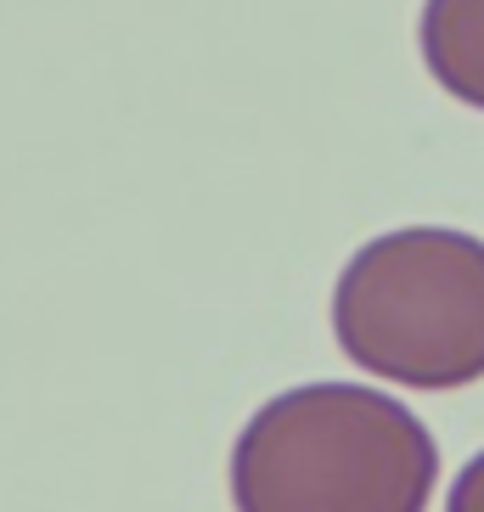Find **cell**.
Here are the masks:
<instances>
[{
	"label": "cell",
	"mask_w": 484,
	"mask_h": 512,
	"mask_svg": "<svg viewBox=\"0 0 484 512\" xmlns=\"http://www.w3.org/2000/svg\"><path fill=\"white\" fill-rule=\"evenodd\" d=\"M439 445L423 417L361 383L265 400L231 451L237 512H428Z\"/></svg>",
	"instance_id": "6da1fadb"
},
{
	"label": "cell",
	"mask_w": 484,
	"mask_h": 512,
	"mask_svg": "<svg viewBox=\"0 0 484 512\" xmlns=\"http://www.w3.org/2000/svg\"><path fill=\"white\" fill-rule=\"evenodd\" d=\"M417 40L439 91L484 113V0H428Z\"/></svg>",
	"instance_id": "3957f363"
},
{
	"label": "cell",
	"mask_w": 484,
	"mask_h": 512,
	"mask_svg": "<svg viewBox=\"0 0 484 512\" xmlns=\"http://www.w3.org/2000/svg\"><path fill=\"white\" fill-rule=\"evenodd\" d=\"M445 512H484V451L456 473L451 496H445Z\"/></svg>",
	"instance_id": "277c9868"
},
{
	"label": "cell",
	"mask_w": 484,
	"mask_h": 512,
	"mask_svg": "<svg viewBox=\"0 0 484 512\" xmlns=\"http://www.w3.org/2000/svg\"><path fill=\"white\" fill-rule=\"evenodd\" d=\"M338 349L361 372L423 394L484 377V242L451 226L383 231L333 287Z\"/></svg>",
	"instance_id": "7a4b0ae2"
}]
</instances>
